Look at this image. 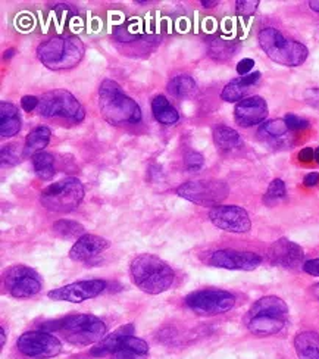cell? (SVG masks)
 I'll return each mask as SVG.
<instances>
[{"mask_svg":"<svg viewBox=\"0 0 319 359\" xmlns=\"http://www.w3.org/2000/svg\"><path fill=\"white\" fill-rule=\"evenodd\" d=\"M41 330L60 334L69 345L88 346L99 343L106 336V324L95 315L77 314L46 323L41 325Z\"/></svg>","mask_w":319,"mask_h":359,"instance_id":"cell-1","label":"cell"},{"mask_svg":"<svg viewBox=\"0 0 319 359\" xmlns=\"http://www.w3.org/2000/svg\"><path fill=\"white\" fill-rule=\"evenodd\" d=\"M131 280L139 289L147 294H161L169 290L175 273L171 266L152 253H141L130 265Z\"/></svg>","mask_w":319,"mask_h":359,"instance_id":"cell-2","label":"cell"},{"mask_svg":"<svg viewBox=\"0 0 319 359\" xmlns=\"http://www.w3.org/2000/svg\"><path fill=\"white\" fill-rule=\"evenodd\" d=\"M99 108L103 118L113 126L139 124L141 122V109L139 104L113 80H105L99 89Z\"/></svg>","mask_w":319,"mask_h":359,"instance_id":"cell-3","label":"cell"},{"mask_svg":"<svg viewBox=\"0 0 319 359\" xmlns=\"http://www.w3.org/2000/svg\"><path fill=\"white\" fill-rule=\"evenodd\" d=\"M288 315L287 303L278 296H263L256 301L246 315V325L257 337L280 333Z\"/></svg>","mask_w":319,"mask_h":359,"instance_id":"cell-4","label":"cell"},{"mask_svg":"<svg viewBox=\"0 0 319 359\" xmlns=\"http://www.w3.org/2000/svg\"><path fill=\"white\" fill-rule=\"evenodd\" d=\"M84 54V45L74 36L51 37L37 47L38 60L51 71H65L77 67Z\"/></svg>","mask_w":319,"mask_h":359,"instance_id":"cell-5","label":"cell"},{"mask_svg":"<svg viewBox=\"0 0 319 359\" xmlns=\"http://www.w3.org/2000/svg\"><path fill=\"white\" fill-rule=\"evenodd\" d=\"M257 40L266 56L284 67H300L309 56V50L305 45L287 38L272 27L261 30Z\"/></svg>","mask_w":319,"mask_h":359,"instance_id":"cell-6","label":"cell"},{"mask_svg":"<svg viewBox=\"0 0 319 359\" xmlns=\"http://www.w3.org/2000/svg\"><path fill=\"white\" fill-rule=\"evenodd\" d=\"M84 199V187L78 178L68 177L50 184L40 194V202L47 211L68 213L77 209Z\"/></svg>","mask_w":319,"mask_h":359,"instance_id":"cell-7","label":"cell"},{"mask_svg":"<svg viewBox=\"0 0 319 359\" xmlns=\"http://www.w3.org/2000/svg\"><path fill=\"white\" fill-rule=\"evenodd\" d=\"M37 111L45 118H62L72 122H81L86 115L77 97L64 89L51 90L41 96Z\"/></svg>","mask_w":319,"mask_h":359,"instance_id":"cell-8","label":"cell"},{"mask_svg":"<svg viewBox=\"0 0 319 359\" xmlns=\"http://www.w3.org/2000/svg\"><path fill=\"white\" fill-rule=\"evenodd\" d=\"M230 187L222 180H193L177 189L180 198L200 207H218L228 198Z\"/></svg>","mask_w":319,"mask_h":359,"instance_id":"cell-9","label":"cell"},{"mask_svg":"<svg viewBox=\"0 0 319 359\" xmlns=\"http://www.w3.org/2000/svg\"><path fill=\"white\" fill-rule=\"evenodd\" d=\"M189 310L200 316H215L231 311L235 305V296L222 289H202L185 296Z\"/></svg>","mask_w":319,"mask_h":359,"instance_id":"cell-10","label":"cell"},{"mask_svg":"<svg viewBox=\"0 0 319 359\" xmlns=\"http://www.w3.org/2000/svg\"><path fill=\"white\" fill-rule=\"evenodd\" d=\"M18 351L31 359L55 358L60 354L62 345L59 338L45 330L27 332L16 340Z\"/></svg>","mask_w":319,"mask_h":359,"instance_id":"cell-11","label":"cell"},{"mask_svg":"<svg viewBox=\"0 0 319 359\" xmlns=\"http://www.w3.org/2000/svg\"><path fill=\"white\" fill-rule=\"evenodd\" d=\"M3 280L9 294L16 299H27V297L36 296L43 286L41 277L27 265L10 266L5 273Z\"/></svg>","mask_w":319,"mask_h":359,"instance_id":"cell-12","label":"cell"},{"mask_svg":"<svg viewBox=\"0 0 319 359\" xmlns=\"http://www.w3.org/2000/svg\"><path fill=\"white\" fill-rule=\"evenodd\" d=\"M209 218L215 227L228 233H247L252 229L249 213L237 205H218L211 209Z\"/></svg>","mask_w":319,"mask_h":359,"instance_id":"cell-13","label":"cell"},{"mask_svg":"<svg viewBox=\"0 0 319 359\" xmlns=\"http://www.w3.org/2000/svg\"><path fill=\"white\" fill-rule=\"evenodd\" d=\"M106 281L103 280H82L59 287V289L55 290H50L47 296L51 301L81 303L102 294L106 290Z\"/></svg>","mask_w":319,"mask_h":359,"instance_id":"cell-14","label":"cell"},{"mask_svg":"<svg viewBox=\"0 0 319 359\" xmlns=\"http://www.w3.org/2000/svg\"><path fill=\"white\" fill-rule=\"evenodd\" d=\"M209 264L216 268L253 271L262 264V258L255 252L221 249L212 253Z\"/></svg>","mask_w":319,"mask_h":359,"instance_id":"cell-15","label":"cell"},{"mask_svg":"<svg viewBox=\"0 0 319 359\" xmlns=\"http://www.w3.org/2000/svg\"><path fill=\"white\" fill-rule=\"evenodd\" d=\"M268 259L272 265L296 270L305 264V252L297 243L288 239H278L268 249Z\"/></svg>","mask_w":319,"mask_h":359,"instance_id":"cell-16","label":"cell"},{"mask_svg":"<svg viewBox=\"0 0 319 359\" xmlns=\"http://www.w3.org/2000/svg\"><path fill=\"white\" fill-rule=\"evenodd\" d=\"M268 117L266 100L261 96L246 97L237 104L234 109V119L240 127H253L261 124Z\"/></svg>","mask_w":319,"mask_h":359,"instance_id":"cell-17","label":"cell"},{"mask_svg":"<svg viewBox=\"0 0 319 359\" xmlns=\"http://www.w3.org/2000/svg\"><path fill=\"white\" fill-rule=\"evenodd\" d=\"M109 246L110 243L106 239L100 238V235L84 234L71 248L69 258L75 262L90 264L99 258L106 249H109Z\"/></svg>","mask_w":319,"mask_h":359,"instance_id":"cell-18","label":"cell"},{"mask_svg":"<svg viewBox=\"0 0 319 359\" xmlns=\"http://www.w3.org/2000/svg\"><path fill=\"white\" fill-rule=\"evenodd\" d=\"M261 77H262V74L256 71V73H250V74L230 81V83L224 87L222 93H221L222 100L228 102V104L241 102L243 99H246L247 95L250 93L252 89L259 83Z\"/></svg>","mask_w":319,"mask_h":359,"instance_id":"cell-19","label":"cell"},{"mask_svg":"<svg viewBox=\"0 0 319 359\" xmlns=\"http://www.w3.org/2000/svg\"><path fill=\"white\" fill-rule=\"evenodd\" d=\"M131 336H134V325L132 324L122 325V327L117 328L113 333L103 337L102 340L91 349L90 354L96 358L110 356Z\"/></svg>","mask_w":319,"mask_h":359,"instance_id":"cell-20","label":"cell"},{"mask_svg":"<svg viewBox=\"0 0 319 359\" xmlns=\"http://www.w3.org/2000/svg\"><path fill=\"white\" fill-rule=\"evenodd\" d=\"M21 130V117L18 108L10 102L0 104V136L3 139L16 136Z\"/></svg>","mask_w":319,"mask_h":359,"instance_id":"cell-21","label":"cell"},{"mask_svg":"<svg viewBox=\"0 0 319 359\" xmlns=\"http://www.w3.org/2000/svg\"><path fill=\"white\" fill-rule=\"evenodd\" d=\"M149 345L136 336L128 337L115 352L110 355V359H147Z\"/></svg>","mask_w":319,"mask_h":359,"instance_id":"cell-22","label":"cell"},{"mask_svg":"<svg viewBox=\"0 0 319 359\" xmlns=\"http://www.w3.org/2000/svg\"><path fill=\"white\" fill-rule=\"evenodd\" d=\"M294 349L300 359H319V333H298L294 338Z\"/></svg>","mask_w":319,"mask_h":359,"instance_id":"cell-23","label":"cell"},{"mask_svg":"<svg viewBox=\"0 0 319 359\" xmlns=\"http://www.w3.org/2000/svg\"><path fill=\"white\" fill-rule=\"evenodd\" d=\"M50 136L51 132L46 126H40L36 127L34 130L29 131V135L25 139V145H24V157H31L33 158L34 155L40 152H45V148L49 145L50 141Z\"/></svg>","mask_w":319,"mask_h":359,"instance_id":"cell-24","label":"cell"},{"mask_svg":"<svg viewBox=\"0 0 319 359\" xmlns=\"http://www.w3.org/2000/svg\"><path fill=\"white\" fill-rule=\"evenodd\" d=\"M152 112H153L154 119L161 122V124H163V126H174V124H177L180 119L177 109H175L169 104V100L162 95L156 96L152 100Z\"/></svg>","mask_w":319,"mask_h":359,"instance_id":"cell-25","label":"cell"},{"mask_svg":"<svg viewBox=\"0 0 319 359\" xmlns=\"http://www.w3.org/2000/svg\"><path fill=\"white\" fill-rule=\"evenodd\" d=\"M213 141L218 149L231 152L241 145V137L234 128L226 126H218L213 130Z\"/></svg>","mask_w":319,"mask_h":359,"instance_id":"cell-26","label":"cell"},{"mask_svg":"<svg viewBox=\"0 0 319 359\" xmlns=\"http://www.w3.org/2000/svg\"><path fill=\"white\" fill-rule=\"evenodd\" d=\"M168 91L177 99H189L198 93V84L190 76L181 74L169 81Z\"/></svg>","mask_w":319,"mask_h":359,"instance_id":"cell-27","label":"cell"},{"mask_svg":"<svg viewBox=\"0 0 319 359\" xmlns=\"http://www.w3.org/2000/svg\"><path fill=\"white\" fill-rule=\"evenodd\" d=\"M33 168L40 180H51L55 177V158L47 152H40L33 158Z\"/></svg>","mask_w":319,"mask_h":359,"instance_id":"cell-28","label":"cell"},{"mask_svg":"<svg viewBox=\"0 0 319 359\" xmlns=\"http://www.w3.org/2000/svg\"><path fill=\"white\" fill-rule=\"evenodd\" d=\"M54 231L58 234L60 239L71 240V239H80L86 234V229L77 221L72 220H59L54 224Z\"/></svg>","mask_w":319,"mask_h":359,"instance_id":"cell-29","label":"cell"},{"mask_svg":"<svg viewBox=\"0 0 319 359\" xmlns=\"http://www.w3.org/2000/svg\"><path fill=\"white\" fill-rule=\"evenodd\" d=\"M288 127L285 124L284 119H271L266 121L265 124H262L259 132L262 136L268 139H274V140H280L284 139L288 135Z\"/></svg>","mask_w":319,"mask_h":359,"instance_id":"cell-30","label":"cell"},{"mask_svg":"<svg viewBox=\"0 0 319 359\" xmlns=\"http://www.w3.org/2000/svg\"><path fill=\"white\" fill-rule=\"evenodd\" d=\"M287 194L285 183L281 178H275L271 181L270 187H268L265 196H263V203L268 207H275L278 202H281Z\"/></svg>","mask_w":319,"mask_h":359,"instance_id":"cell-31","label":"cell"},{"mask_svg":"<svg viewBox=\"0 0 319 359\" xmlns=\"http://www.w3.org/2000/svg\"><path fill=\"white\" fill-rule=\"evenodd\" d=\"M209 52L212 58L224 60L234 55V46L230 42H225V40H215L211 45Z\"/></svg>","mask_w":319,"mask_h":359,"instance_id":"cell-32","label":"cell"},{"mask_svg":"<svg viewBox=\"0 0 319 359\" xmlns=\"http://www.w3.org/2000/svg\"><path fill=\"white\" fill-rule=\"evenodd\" d=\"M203 163H204V159L199 152H189L187 155L184 157V167L189 172H196V171L202 170Z\"/></svg>","mask_w":319,"mask_h":359,"instance_id":"cell-33","label":"cell"},{"mask_svg":"<svg viewBox=\"0 0 319 359\" xmlns=\"http://www.w3.org/2000/svg\"><path fill=\"white\" fill-rule=\"evenodd\" d=\"M259 0H237L235 11L241 16H250L257 11Z\"/></svg>","mask_w":319,"mask_h":359,"instance_id":"cell-34","label":"cell"},{"mask_svg":"<svg viewBox=\"0 0 319 359\" xmlns=\"http://www.w3.org/2000/svg\"><path fill=\"white\" fill-rule=\"evenodd\" d=\"M19 162L18 145H6L2 148V165H15Z\"/></svg>","mask_w":319,"mask_h":359,"instance_id":"cell-35","label":"cell"},{"mask_svg":"<svg viewBox=\"0 0 319 359\" xmlns=\"http://www.w3.org/2000/svg\"><path fill=\"white\" fill-rule=\"evenodd\" d=\"M284 121L290 131H300V130H305L309 127L307 119L298 117V115H294V114H287Z\"/></svg>","mask_w":319,"mask_h":359,"instance_id":"cell-36","label":"cell"},{"mask_svg":"<svg viewBox=\"0 0 319 359\" xmlns=\"http://www.w3.org/2000/svg\"><path fill=\"white\" fill-rule=\"evenodd\" d=\"M305 100L307 102L309 105L319 109V87H312V89H307L305 91Z\"/></svg>","mask_w":319,"mask_h":359,"instance_id":"cell-37","label":"cell"},{"mask_svg":"<svg viewBox=\"0 0 319 359\" xmlns=\"http://www.w3.org/2000/svg\"><path fill=\"white\" fill-rule=\"evenodd\" d=\"M40 105V99L36 96H24L21 99V108H23L25 112H33L37 109Z\"/></svg>","mask_w":319,"mask_h":359,"instance_id":"cell-38","label":"cell"},{"mask_svg":"<svg viewBox=\"0 0 319 359\" xmlns=\"http://www.w3.org/2000/svg\"><path fill=\"white\" fill-rule=\"evenodd\" d=\"M255 67V60L250 59V58H246V59H241L239 65H237V73H239V76H247L250 74V71L253 69Z\"/></svg>","mask_w":319,"mask_h":359,"instance_id":"cell-39","label":"cell"},{"mask_svg":"<svg viewBox=\"0 0 319 359\" xmlns=\"http://www.w3.org/2000/svg\"><path fill=\"white\" fill-rule=\"evenodd\" d=\"M303 271L309 275H314V277H319V258L316 259H309L303 264Z\"/></svg>","mask_w":319,"mask_h":359,"instance_id":"cell-40","label":"cell"},{"mask_svg":"<svg viewBox=\"0 0 319 359\" xmlns=\"http://www.w3.org/2000/svg\"><path fill=\"white\" fill-rule=\"evenodd\" d=\"M319 183V174L318 172H309L303 178V184L306 187H315Z\"/></svg>","mask_w":319,"mask_h":359,"instance_id":"cell-41","label":"cell"},{"mask_svg":"<svg viewBox=\"0 0 319 359\" xmlns=\"http://www.w3.org/2000/svg\"><path fill=\"white\" fill-rule=\"evenodd\" d=\"M314 157H315V149L312 148H305L298 152V159L302 162H311L314 161Z\"/></svg>","mask_w":319,"mask_h":359,"instance_id":"cell-42","label":"cell"},{"mask_svg":"<svg viewBox=\"0 0 319 359\" xmlns=\"http://www.w3.org/2000/svg\"><path fill=\"white\" fill-rule=\"evenodd\" d=\"M200 3H202L203 8H213V6L218 5V2H216V0H202Z\"/></svg>","mask_w":319,"mask_h":359,"instance_id":"cell-43","label":"cell"},{"mask_svg":"<svg viewBox=\"0 0 319 359\" xmlns=\"http://www.w3.org/2000/svg\"><path fill=\"white\" fill-rule=\"evenodd\" d=\"M309 6H311L312 11L319 14V0H311V2H309Z\"/></svg>","mask_w":319,"mask_h":359,"instance_id":"cell-44","label":"cell"},{"mask_svg":"<svg viewBox=\"0 0 319 359\" xmlns=\"http://www.w3.org/2000/svg\"><path fill=\"white\" fill-rule=\"evenodd\" d=\"M312 294H314V297H315L316 301H319V283L312 286Z\"/></svg>","mask_w":319,"mask_h":359,"instance_id":"cell-45","label":"cell"},{"mask_svg":"<svg viewBox=\"0 0 319 359\" xmlns=\"http://www.w3.org/2000/svg\"><path fill=\"white\" fill-rule=\"evenodd\" d=\"M0 336H2V342H0V346H5V343H6V332H5V328L2 327V328H0Z\"/></svg>","mask_w":319,"mask_h":359,"instance_id":"cell-46","label":"cell"},{"mask_svg":"<svg viewBox=\"0 0 319 359\" xmlns=\"http://www.w3.org/2000/svg\"><path fill=\"white\" fill-rule=\"evenodd\" d=\"M14 52H15V49H9V50H6L5 58L8 59V58H10V56H14Z\"/></svg>","mask_w":319,"mask_h":359,"instance_id":"cell-47","label":"cell"},{"mask_svg":"<svg viewBox=\"0 0 319 359\" xmlns=\"http://www.w3.org/2000/svg\"><path fill=\"white\" fill-rule=\"evenodd\" d=\"M314 161H316L319 163V148L315 149V157H314Z\"/></svg>","mask_w":319,"mask_h":359,"instance_id":"cell-48","label":"cell"}]
</instances>
